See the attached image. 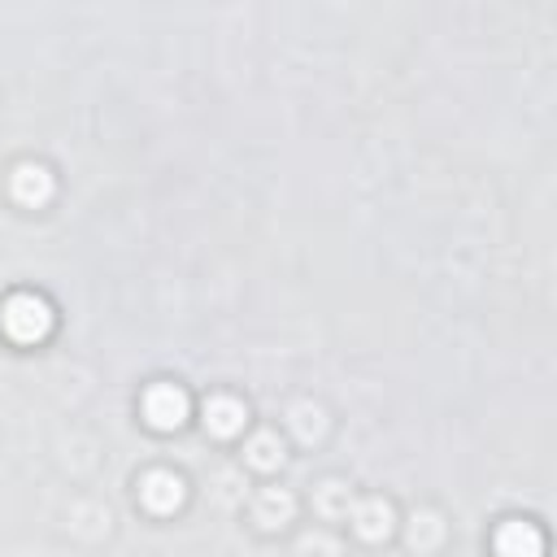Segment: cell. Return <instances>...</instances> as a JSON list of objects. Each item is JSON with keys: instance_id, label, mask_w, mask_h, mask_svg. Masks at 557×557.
Wrapping results in <instances>:
<instances>
[{"instance_id": "6da1fadb", "label": "cell", "mask_w": 557, "mask_h": 557, "mask_svg": "<svg viewBox=\"0 0 557 557\" xmlns=\"http://www.w3.org/2000/svg\"><path fill=\"white\" fill-rule=\"evenodd\" d=\"M0 326L9 331V339H17V344H35V339L48 335V326H52V309H48L39 296L17 292V296L4 300V309H0Z\"/></svg>"}, {"instance_id": "7a4b0ae2", "label": "cell", "mask_w": 557, "mask_h": 557, "mask_svg": "<svg viewBox=\"0 0 557 557\" xmlns=\"http://www.w3.org/2000/svg\"><path fill=\"white\" fill-rule=\"evenodd\" d=\"M144 418H148L157 431H174V426H183V418H187V396H183L174 383H157V387H148V396H144Z\"/></svg>"}, {"instance_id": "3957f363", "label": "cell", "mask_w": 557, "mask_h": 557, "mask_svg": "<svg viewBox=\"0 0 557 557\" xmlns=\"http://www.w3.org/2000/svg\"><path fill=\"white\" fill-rule=\"evenodd\" d=\"M544 540L531 522H505L496 531V557H540Z\"/></svg>"}, {"instance_id": "277c9868", "label": "cell", "mask_w": 557, "mask_h": 557, "mask_svg": "<svg viewBox=\"0 0 557 557\" xmlns=\"http://www.w3.org/2000/svg\"><path fill=\"white\" fill-rule=\"evenodd\" d=\"M139 496H144V505H148V509L170 513V509L183 500V483H178L174 474H165V470H152V474L139 483Z\"/></svg>"}, {"instance_id": "5b68a950", "label": "cell", "mask_w": 557, "mask_h": 557, "mask_svg": "<svg viewBox=\"0 0 557 557\" xmlns=\"http://www.w3.org/2000/svg\"><path fill=\"white\" fill-rule=\"evenodd\" d=\"M205 426H209L213 435H235V431L244 426V405L231 400V396H213V400L205 405Z\"/></svg>"}]
</instances>
